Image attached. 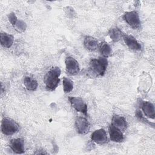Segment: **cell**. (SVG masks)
<instances>
[{
	"label": "cell",
	"instance_id": "cell-7",
	"mask_svg": "<svg viewBox=\"0 0 155 155\" xmlns=\"http://www.w3.org/2000/svg\"><path fill=\"white\" fill-rule=\"evenodd\" d=\"M75 127L77 132L80 134H86L90 131V123L84 117H78L75 120Z\"/></svg>",
	"mask_w": 155,
	"mask_h": 155
},
{
	"label": "cell",
	"instance_id": "cell-10",
	"mask_svg": "<svg viewBox=\"0 0 155 155\" xmlns=\"http://www.w3.org/2000/svg\"><path fill=\"white\" fill-rule=\"evenodd\" d=\"M123 39L125 44L130 50L134 51H139L141 50L142 46L140 44L133 36L124 35Z\"/></svg>",
	"mask_w": 155,
	"mask_h": 155
},
{
	"label": "cell",
	"instance_id": "cell-16",
	"mask_svg": "<svg viewBox=\"0 0 155 155\" xmlns=\"http://www.w3.org/2000/svg\"><path fill=\"white\" fill-rule=\"evenodd\" d=\"M24 84L29 91H35L38 86V82L35 79L29 76H25L24 78Z\"/></svg>",
	"mask_w": 155,
	"mask_h": 155
},
{
	"label": "cell",
	"instance_id": "cell-14",
	"mask_svg": "<svg viewBox=\"0 0 155 155\" xmlns=\"http://www.w3.org/2000/svg\"><path fill=\"white\" fill-rule=\"evenodd\" d=\"M84 45L86 49L90 51L95 50L99 46L97 40L92 36H86L84 40Z\"/></svg>",
	"mask_w": 155,
	"mask_h": 155
},
{
	"label": "cell",
	"instance_id": "cell-19",
	"mask_svg": "<svg viewBox=\"0 0 155 155\" xmlns=\"http://www.w3.org/2000/svg\"><path fill=\"white\" fill-rule=\"evenodd\" d=\"M62 85L63 90L65 93H68L73 89V82L68 78H63Z\"/></svg>",
	"mask_w": 155,
	"mask_h": 155
},
{
	"label": "cell",
	"instance_id": "cell-3",
	"mask_svg": "<svg viewBox=\"0 0 155 155\" xmlns=\"http://www.w3.org/2000/svg\"><path fill=\"white\" fill-rule=\"evenodd\" d=\"M19 130V124L13 119L9 117H4L1 121L2 133L7 136L13 135Z\"/></svg>",
	"mask_w": 155,
	"mask_h": 155
},
{
	"label": "cell",
	"instance_id": "cell-15",
	"mask_svg": "<svg viewBox=\"0 0 155 155\" xmlns=\"http://www.w3.org/2000/svg\"><path fill=\"white\" fill-rule=\"evenodd\" d=\"M1 44L4 48H9L12 45L14 41V36L7 33H1L0 34Z\"/></svg>",
	"mask_w": 155,
	"mask_h": 155
},
{
	"label": "cell",
	"instance_id": "cell-11",
	"mask_svg": "<svg viewBox=\"0 0 155 155\" xmlns=\"http://www.w3.org/2000/svg\"><path fill=\"white\" fill-rule=\"evenodd\" d=\"M109 134L110 140L115 142H122L124 139L123 132L115 127L112 124L109 126Z\"/></svg>",
	"mask_w": 155,
	"mask_h": 155
},
{
	"label": "cell",
	"instance_id": "cell-20",
	"mask_svg": "<svg viewBox=\"0 0 155 155\" xmlns=\"http://www.w3.org/2000/svg\"><path fill=\"white\" fill-rule=\"evenodd\" d=\"M13 27L18 32L22 33L25 30L27 27V24L22 20L18 19L16 23L15 24V25H13Z\"/></svg>",
	"mask_w": 155,
	"mask_h": 155
},
{
	"label": "cell",
	"instance_id": "cell-9",
	"mask_svg": "<svg viewBox=\"0 0 155 155\" xmlns=\"http://www.w3.org/2000/svg\"><path fill=\"white\" fill-rule=\"evenodd\" d=\"M9 146L13 151L16 154H22L25 152L24 141L21 138L12 139Z\"/></svg>",
	"mask_w": 155,
	"mask_h": 155
},
{
	"label": "cell",
	"instance_id": "cell-1",
	"mask_svg": "<svg viewBox=\"0 0 155 155\" xmlns=\"http://www.w3.org/2000/svg\"><path fill=\"white\" fill-rule=\"evenodd\" d=\"M61 74V70L58 67H53L47 71L44 76V82L48 90L53 91L57 88Z\"/></svg>",
	"mask_w": 155,
	"mask_h": 155
},
{
	"label": "cell",
	"instance_id": "cell-12",
	"mask_svg": "<svg viewBox=\"0 0 155 155\" xmlns=\"http://www.w3.org/2000/svg\"><path fill=\"white\" fill-rule=\"evenodd\" d=\"M111 124L123 133L126 130L127 127V124L125 117L117 114L113 115Z\"/></svg>",
	"mask_w": 155,
	"mask_h": 155
},
{
	"label": "cell",
	"instance_id": "cell-18",
	"mask_svg": "<svg viewBox=\"0 0 155 155\" xmlns=\"http://www.w3.org/2000/svg\"><path fill=\"white\" fill-rule=\"evenodd\" d=\"M108 35L113 41L117 42L123 37L124 34L119 28L115 27L110 30L108 31Z\"/></svg>",
	"mask_w": 155,
	"mask_h": 155
},
{
	"label": "cell",
	"instance_id": "cell-8",
	"mask_svg": "<svg viewBox=\"0 0 155 155\" xmlns=\"http://www.w3.org/2000/svg\"><path fill=\"white\" fill-rule=\"evenodd\" d=\"M91 139L97 144H104L107 142V134L104 129L101 128L95 130L91 135Z\"/></svg>",
	"mask_w": 155,
	"mask_h": 155
},
{
	"label": "cell",
	"instance_id": "cell-4",
	"mask_svg": "<svg viewBox=\"0 0 155 155\" xmlns=\"http://www.w3.org/2000/svg\"><path fill=\"white\" fill-rule=\"evenodd\" d=\"M124 20L133 29H139L141 22L139 13L136 11L126 12L123 15Z\"/></svg>",
	"mask_w": 155,
	"mask_h": 155
},
{
	"label": "cell",
	"instance_id": "cell-17",
	"mask_svg": "<svg viewBox=\"0 0 155 155\" xmlns=\"http://www.w3.org/2000/svg\"><path fill=\"white\" fill-rule=\"evenodd\" d=\"M99 52L102 57L107 58L111 54L112 49L110 45L106 42H101L99 45Z\"/></svg>",
	"mask_w": 155,
	"mask_h": 155
},
{
	"label": "cell",
	"instance_id": "cell-21",
	"mask_svg": "<svg viewBox=\"0 0 155 155\" xmlns=\"http://www.w3.org/2000/svg\"><path fill=\"white\" fill-rule=\"evenodd\" d=\"M7 18L8 19V21H10V22L11 23V24L13 26L15 25V24L16 23V22L18 20V18L15 15V13L13 12H12L10 13H9L8 15H7Z\"/></svg>",
	"mask_w": 155,
	"mask_h": 155
},
{
	"label": "cell",
	"instance_id": "cell-2",
	"mask_svg": "<svg viewBox=\"0 0 155 155\" xmlns=\"http://www.w3.org/2000/svg\"><path fill=\"white\" fill-rule=\"evenodd\" d=\"M107 66L108 60L102 56L97 59H92L90 62V70L96 76H103Z\"/></svg>",
	"mask_w": 155,
	"mask_h": 155
},
{
	"label": "cell",
	"instance_id": "cell-6",
	"mask_svg": "<svg viewBox=\"0 0 155 155\" xmlns=\"http://www.w3.org/2000/svg\"><path fill=\"white\" fill-rule=\"evenodd\" d=\"M68 100L73 107L77 111L82 113L85 116L87 114V105L81 98L78 97L69 96Z\"/></svg>",
	"mask_w": 155,
	"mask_h": 155
},
{
	"label": "cell",
	"instance_id": "cell-5",
	"mask_svg": "<svg viewBox=\"0 0 155 155\" xmlns=\"http://www.w3.org/2000/svg\"><path fill=\"white\" fill-rule=\"evenodd\" d=\"M65 70L68 74L75 76L80 71V67L78 62L73 57L68 56L65 59Z\"/></svg>",
	"mask_w": 155,
	"mask_h": 155
},
{
	"label": "cell",
	"instance_id": "cell-13",
	"mask_svg": "<svg viewBox=\"0 0 155 155\" xmlns=\"http://www.w3.org/2000/svg\"><path fill=\"white\" fill-rule=\"evenodd\" d=\"M141 108L145 115L151 119H154L155 117V109L154 104L148 101H144L142 103Z\"/></svg>",
	"mask_w": 155,
	"mask_h": 155
}]
</instances>
